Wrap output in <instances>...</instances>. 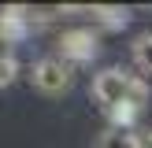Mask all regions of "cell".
Here are the masks:
<instances>
[{
  "mask_svg": "<svg viewBox=\"0 0 152 148\" xmlns=\"http://www.w3.org/2000/svg\"><path fill=\"white\" fill-rule=\"evenodd\" d=\"M141 144V133L134 126H108L96 141V148H137Z\"/></svg>",
  "mask_w": 152,
  "mask_h": 148,
  "instance_id": "obj_4",
  "label": "cell"
},
{
  "mask_svg": "<svg viewBox=\"0 0 152 148\" xmlns=\"http://www.w3.org/2000/svg\"><path fill=\"white\" fill-rule=\"evenodd\" d=\"M145 96H148L145 81L130 70L108 67V70H100L93 78V100L111 115V126H130L134 111L145 104Z\"/></svg>",
  "mask_w": 152,
  "mask_h": 148,
  "instance_id": "obj_1",
  "label": "cell"
},
{
  "mask_svg": "<svg viewBox=\"0 0 152 148\" xmlns=\"http://www.w3.org/2000/svg\"><path fill=\"white\" fill-rule=\"evenodd\" d=\"M15 74H19V63H15V56H4L0 59V85H11Z\"/></svg>",
  "mask_w": 152,
  "mask_h": 148,
  "instance_id": "obj_6",
  "label": "cell"
},
{
  "mask_svg": "<svg viewBox=\"0 0 152 148\" xmlns=\"http://www.w3.org/2000/svg\"><path fill=\"white\" fill-rule=\"evenodd\" d=\"M96 52V33H89V30H71V33H63V41H59V56L67 59V63H86L89 56Z\"/></svg>",
  "mask_w": 152,
  "mask_h": 148,
  "instance_id": "obj_3",
  "label": "cell"
},
{
  "mask_svg": "<svg viewBox=\"0 0 152 148\" xmlns=\"http://www.w3.org/2000/svg\"><path fill=\"white\" fill-rule=\"evenodd\" d=\"M134 67H137L145 78H152V33L137 37V44H134Z\"/></svg>",
  "mask_w": 152,
  "mask_h": 148,
  "instance_id": "obj_5",
  "label": "cell"
},
{
  "mask_svg": "<svg viewBox=\"0 0 152 148\" xmlns=\"http://www.w3.org/2000/svg\"><path fill=\"white\" fill-rule=\"evenodd\" d=\"M30 81H34V89H41L45 96H59L71 89L74 81V63H67L63 56H45L34 63V70H30Z\"/></svg>",
  "mask_w": 152,
  "mask_h": 148,
  "instance_id": "obj_2",
  "label": "cell"
},
{
  "mask_svg": "<svg viewBox=\"0 0 152 148\" xmlns=\"http://www.w3.org/2000/svg\"><path fill=\"white\" fill-rule=\"evenodd\" d=\"M137 148H152V133H141V144Z\"/></svg>",
  "mask_w": 152,
  "mask_h": 148,
  "instance_id": "obj_7",
  "label": "cell"
}]
</instances>
